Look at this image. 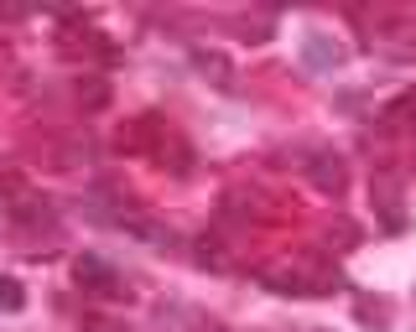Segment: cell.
Instances as JSON below:
<instances>
[{"mask_svg":"<svg viewBox=\"0 0 416 332\" xmlns=\"http://www.w3.org/2000/svg\"><path fill=\"white\" fill-rule=\"evenodd\" d=\"M0 301H6V306H16V301H21V296H16V285H10V281H0Z\"/></svg>","mask_w":416,"mask_h":332,"instance_id":"obj_1","label":"cell"}]
</instances>
